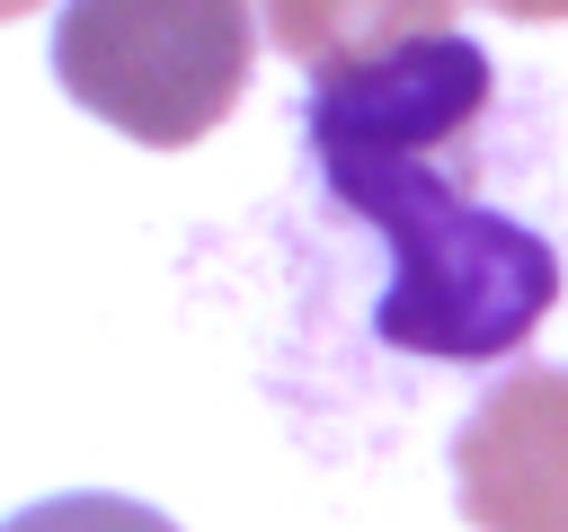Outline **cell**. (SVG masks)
<instances>
[{"label":"cell","instance_id":"cell-2","mask_svg":"<svg viewBox=\"0 0 568 532\" xmlns=\"http://www.w3.org/2000/svg\"><path fill=\"white\" fill-rule=\"evenodd\" d=\"M257 35L248 0H71L53 18V80L98 124L186 151L248 98Z\"/></svg>","mask_w":568,"mask_h":532},{"label":"cell","instance_id":"cell-6","mask_svg":"<svg viewBox=\"0 0 568 532\" xmlns=\"http://www.w3.org/2000/svg\"><path fill=\"white\" fill-rule=\"evenodd\" d=\"M0 532H178L160 505L142 497H115V488H71V497H36L18 505Z\"/></svg>","mask_w":568,"mask_h":532},{"label":"cell","instance_id":"cell-3","mask_svg":"<svg viewBox=\"0 0 568 532\" xmlns=\"http://www.w3.org/2000/svg\"><path fill=\"white\" fill-rule=\"evenodd\" d=\"M488 98H497L488 53L462 27H444V35H408L390 53L320 71L302 98V142L311 151H453Z\"/></svg>","mask_w":568,"mask_h":532},{"label":"cell","instance_id":"cell-4","mask_svg":"<svg viewBox=\"0 0 568 532\" xmlns=\"http://www.w3.org/2000/svg\"><path fill=\"white\" fill-rule=\"evenodd\" d=\"M470 532H568V364H515L453 434Z\"/></svg>","mask_w":568,"mask_h":532},{"label":"cell","instance_id":"cell-5","mask_svg":"<svg viewBox=\"0 0 568 532\" xmlns=\"http://www.w3.org/2000/svg\"><path fill=\"white\" fill-rule=\"evenodd\" d=\"M257 27L275 53H293L311 80L364 53H390L408 35H444L453 0H257Z\"/></svg>","mask_w":568,"mask_h":532},{"label":"cell","instance_id":"cell-1","mask_svg":"<svg viewBox=\"0 0 568 532\" xmlns=\"http://www.w3.org/2000/svg\"><path fill=\"white\" fill-rule=\"evenodd\" d=\"M320 186L364 213L390 248V284L373 301V337L426 364H497L559 301V248L462 195L435 151H311Z\"/></svg>","mask_w":568,"mask_h":532},{"label":"cell","instance_id":"cell-8","mask_svg":"<svg viewBox=\"0 0 568 532\" xmlns=\"http://www.w3.org/2000/svg\"><path fill=\"white\" fill-rule=\"evenodd\" d=\"M27 9H44V0H0V18H27Z\"/></svg>","mask_w":568,"mask_h":532},{"label":"cell","instance_id":"cell-7","mask_svg":"<svg viewBox=\"0 0 568 532\" xmlns=\"http://www.w3.org/2000/svg\"><path fill=\"white\" fill-rule=\"evenodd\" d=\"M497 18H524V27H550V18H568V0H488Z\"/></svg>","mask_w":568,"mask_h":532}]
</instances>
